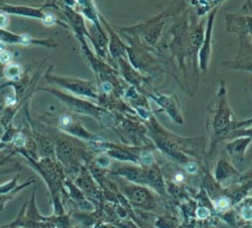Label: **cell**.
<instances>
[{"label": "cell", "instance_id": "8fae6325", "mask_svg": "<svg viewBox=\"0 0 252 228\" xmlns=\"http://www.w3.org/2000/svg\"><path fill=\"white\" fill-rule=\"evenodd\" d=\"M60 123H61V125H68L70 123V118L68 116H62L60 119Z\"/></svg>", "mask_w": 252, "mask_h": 228}, {"label": "cell", "instance_id": "9c48e42d", "mask_svg": "<svg viewBox=\"0 0 252 228\" xmlns=\"http://www.w3.org/2000/svg\"><path fill=\"white\" fill-rule=\"evenodd\" d=\"M242 215L244 216V219L250 220V219H251V209H250V207L244 208V209H243V212H242Z\"/></svg>", "mask_w": 252, "mask_h": 228}, {"label": "cell", "instance_id": "5bb4252c", "mask_svg": "<svg viewBox=\"0 0 252 228\" xmlns=\"http://www.w3.org/2000/svg\"><path fill=\"white\" fill-rule=\"evenodd\" d=\"M182 179H183V175H181V174L176 175V180H182Z\"/></svg>", "mask_w": 252, "mask_h": 228}, {"label": "cell", "instance_id": "8992f818", "mask_svg": "<svg viewBox=\"0 0 252 228\" xmlns=\"http://www.w3.org/2000/svg\"><path fill=\"white\" fill-rule=\"evenodd\" d=\"M8 24V18L7 14L4 12H0V28H5Z\"/></svg>", "mask_w": 252, "mask_h": 228}, {"label": "cell", "instance_id": "3957f363", "mask_svg": "<svg viewBox=\"0 0 252 228\" xmlns=\"http://www.w3.org/2000/svg\"><path fill=\"white\" fill-rule=\"evenodd\" d=\"M141 160L146 165H150L154 162V158L149 152H143V153H141Z\"/></svg>", "mask_w": 252, "mask_h": 228}, {"label": "cell", "instance_id": "52a82bcc", "mask_svg": "<svg viewBox=\"0 0 252 228\" xmlns=\"http://www.w3.org/2000/svg\"><path fill=\"white\" fill-rule=\"evenodd\" d=\"M54 21H55V19H54V17L52 14H47L46 18L43 19V24L47 25V26H52L54 24Z\"/></svg>", "mask_w": 252, "mask_h": 228}, {"label": "cell", "instance_id": "277c9868", "mask_svg": "<svg viewBox=\"0 0 252 228\" xmlns=\"http://www.w3.org/2000/svg\"><path fill=\"white\" fill-rule=\"evenodd\" d=\"M216 206H217V208H219V209H224V208H226V207L229 206V200H227L226 198H221V199L217 200Z\"/></svg>", "mask_w": 252, "mask_h": 228}, {"label": "cell", "instance_id": "7a4b0ae2", "mask_svg": "<svg viewBox=\"0 0 252 228\" xmlns=\"http://www.w3.org/2000/svg\"><path fill=\"white\" fill-rule=\"evenodd\" d=\"M196 214H197V216H198L199 219H205V218H208V216L210 215V212H209V209L205 208V207H199V208L197 209Z\"/></svg>", "mask_w": 252, "mask_h": 228}, {"label": "cell", "instance_id": "4fadbf2b", "mask_svg": "<svg viewBox=\"0 0 252 228\" xmlns=\"http://www.w3.org/2000/svg\"><path fill=\"white\" fill-rule=\"evenodd\" d=\"M4 48H5V45L0 41V53H1V52H4Z\"/></svg>", "mask_w": 252, "mask_h": 228}, {"label": "cell", "instance_id": "5b68a950", "mask_svg": "<svg viewBox=\"0 0 252 228\" xmlns=\"http://www.w3.org/2000/svg\"><path fill=\"white\" fill-rule=\"evenodd\" d=\"M11 59H12L11 53H8V52H6V50H4V52L0 53V60H1V62L7 63V62L11 61Z\"/></svg>", "mask_w": 252, "mask_h": 228}, {"label": "cell", "instance_id": "7c38bea8", "mask_svg": "<svg viewBox=\"0 0 252 228\" xmlns=\"http://www.w3.org/2000/svg\"><path fill=\"white\" fill-rule=\"evenodd\" d=\"M110 89H112L110 83H102V90H103L104 93H109Z\"/></svg>", "mask_w": 252, "mask_h": 228}, {"label": "cell", "instance_id": "ba28073f", "mask_svg": "<svg viewBox=\"0 0 252 228\" xmlns=\"http://www.w3.org/2000/svg\"><path fill=\"white\" fill-rule=\"evenodd\" d=\"M25 137L22 136V134H18L15 138H14V144H17V145H24L25 144Z\"/></svg>", "mask_w": 252, "mask_h": 228}, {"label": "cell", "instance_id": "6da1fadb", "mask_svg": "<svg viewBox=\"0 0 252 228\" xmlns=\"http://www.w3.org/2000/svg\"><path fill=\"white\" fill-rule=\"evenodd\" d=\"M21 67L18 65H8L6 69H5V75H6V77H8V78H11V80H18L19 78V76L21 75Z\"/></svg>", "mask_w": 252, "mask_h": 228}, {"label": "cell", "instance_id": "30bf717a", "mask_svg": "<svg viewBox=\"0 0 252 228\" xmlns=\"http://www.w3.org/2000/svg\"><path fill=\"white\" fill-rule=\"evenodd\" d=\"M185 168H187V171H188L189 173H195V172L197 171V165L195 163H190L187 165Z\"/></svg>", "mask_w": 252, "mask_h": 228}]
</instances>
